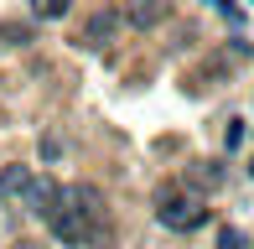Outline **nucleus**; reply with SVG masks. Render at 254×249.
I'll list each match as a JSON object with an SVG mask.
<instances>
[{"label": "nucleus", "instance_id": "obj_7", "mask_svg": "<svg viewBox=\"0 0 254 249\" xmlns=\"http://www.w3.org/2000/svg\"><path fill=\"white\" fill-rule=\"evenodd\" d=\"M161 16H166V5H130V10H125V21H130V26H156Z\"/></svg>", "mask_w": 254, "mask_h": 249}, {"label": "nucleus", "instance_id": "obj_5", "mask_svg": "<svg viewBox=\"0 0 254 249\" xmlns=\"http://www.w3.org/2000/svg\"><path fill=\"white\" fill-rule=\"evenodd\" d=\"M187 182L197 187V192H213L218 182H223V166H218V161H192L187 166Z\"/></svg>", "mask_w": 254, "mask_h": 249}, {"label": "nucleus", "instance_id": "obj_8", "mask_svg": "<svg viewBox=\"0 0 254 249\" xmlns=\"http://www.w3.org/2000/svg\"><path fill=\"white\" fill-rule=\"evenodd\" d=\"M26 42H31V26H21V21L0 26V47H26Z\"/></svg>", "mask_w": 254, "mask_h": 249}, {"label": "nucleus", "instance_id": "obj_1", "mask_svg": "<svg viewBox=\"0 0 254 249\" xmlns=\"http://www.w3.org/2000/svg\"><path fill=\"white\" fill-rule=\"evenodd\" d=\"M47 229L67 249H99L104 244V197H99V187H88V182L57 187L52 208H47Z\"/></svg>", "mask_w": 254, "mask_h": 249}, {"label": "nucleus", "instance_id": "obj_4", "mask_svg": "<svg viewBox=\"0 0 254 249\" xmlns=\"http://www.w3.org/2000/svg\"><path fill=\"white\" fill-rule=\"evenodd\" d=\"M31 166H0V208H10V202H21L31 192Z\"/></svg>", "mask_w": 254, "mask_h": 249}, {"label": "nucleus", "instance_id": "obj_3", "mask_svg": "<svg viewBox=\"0 0 254 249\" xmlns=\"http://www.w3.org/2000/svg\"><path fill=\"white\" fill-rule=\"evenodd\" d=\"M114 31H120V10H94V16L83 21V31H78V47H109Z\"/></svg>", "mask_w": 254, "mask_h": 249}, {"label": "nucleus", "instance_id": "obj_10", "mask_svg": "<svg viewBox=\"0 0 254 249\" xmlns=\"http://www.w3.org/2000/svg\"><path fill=\"white\" fill-rule=\"evenodd\" d=\"M218 249H244V229H234V223L218 229Z\"/></svg>", "mask_w": 254, "mask_h": 249}, {"label": "nucleus", "instance_id": "obj_11", "mask_svg": "<svg viewBox=\"0 0 254 249\" xmlns=\"http://www.w3.org/2000/svg\"><path fill=\"white\" fill-rule=\"evenodd\" d=\"M37 16H42V21H57V16H67V5H63V0H52V5H37Z\"/></svg>", "mask_w": 254, "mask_h": 249}, {"label": "nucleus", "instance_id": "obj_6", "mask_svg": "<svg viewBox=\"0 0 254 249\" xmlns=\"http://www.w3.org/2000/svg\"><path fill=\"white\" fill-rule=\"evenodd\" d=\"M52 192H57V182H47V177H42V182H31V192L21 197V202H26V213L47 218V208H52Z\"/></svg>", "mask_w": 254, "mask_h": 249}, {"label": "nucleus", "instance_id": "obj_9", "mask_svg": "<svg viewBox=\"0 0 254 249\" xmlns=\"http://www.w3.org/2000/svg\"><path fill=\"white\" fill-rule=\"evenodd\" d=\"M244 135H249L244 120H228V124H223V145H228V151H239V145H244Z\"/></svg>", "mask_w": 254, "mask_h": 249}, {"label": "nucleus", "instance_id": "obj_2", "mask_svg": "<svg viewBox=\"0 0 254 249\" xmlns=\"http://www.w3.org/2000/svg\"><path fill=\"white\" fill-rule=\"evenodd\" d=\"M156 223H161V229H171V234H192V229H202V223H207V202L197 197V192L166 187V192L156 197Z\"/></svg>", "mask_w": 254, "mask_h": 249}]
</instances>
